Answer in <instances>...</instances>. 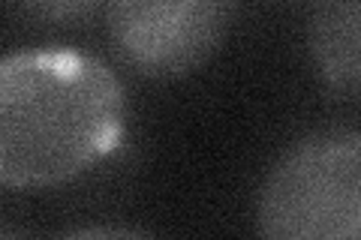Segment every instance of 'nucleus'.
<instances>
[{
    "instance_id": "obj_1",
    "label": "nucleus",
    "mask_w": 361,
    "mask_h": 240,
    "mask_svg": "<svg viewBox=\"0 0 361 240\" xmlns=\"http://www.w3.org/2000/svg\"><path fill=\"white\" fill-rule=\"evenodd\" d=\"M123 135V87L78 51H18L0 63V177L49 187L75 177Z\"/></svg>"
},
{
    "instance_id": "obj_2",
    "label": "nucleus",
    "mask_w": 361,
    "mask_h": 240,
    "mask_svg": "<svg viewBox=\"0 0 361 240\" xmlns=\"http://www.w3.org/2000/svg\"><path fill=\"white\" fill-rule=\"evenodd\" d=\"M265 240L361 237V130L304 135L271 165L259 192Z\"/></svg>"
},
{
    "instance_id": "obj_3",
    "label": "nucleus",
    "mask_w": 361,
    "mask_h": 240,
    "mask_svg": "<svg viewBox=\"0 0 361 240\" xmlns=\"http://www.w3.org/2000/svg\"><path fill=\"white\" fill-rule=\"evenodd\" d=\"M229 13L217 0H133L109 6V30L133 70L178 78L217 51Z\"/></svg>"
},
{
    "instance_id": "obj_4",
    "label": "nucleus",
    "mask_w": 361,
    "mask_h": 240,
    "mask_svg": "<svg viewBox=\"0 0 361 240\" xmlns=\"http://www.w3.org/2000/svg\"><path fill=\"white\" fill-rule=\"evenodd\" d=\"M307 45L316 72L334 94H361V0H329L310 9Z\"/></svg>"
},
{
    "instance_id": "obj_5",
    "label": "nucleus",
    "mask_w": 361,
    "mask_h": 240,
    "mask_svg": "<svg viewBox=\"0 0 361 240\" xmlns=\"http://www.w3.org/2000/svg\"><path fill=\"white\" fill-rule=\"evenodd\" d=\"M63 240H154L148 232L139 228H123V225H97V228H82Z\"/></svg>"
},
{
    "instance_id": "obj_6",
    "label": "nucleus",
    "mask_w": 361,
    "mask_h": 240,
    "mask_svg": "<svg viewBox=\"0 0 361 240\" xmlns=\"http://www.w3.org/2000/svg\"><path fill=\"white\" fill-rule=\"evenodd\" d=\"M0 240H25L21 234H16L13 228H4V234H0Z\"/></svg>"
}]
</instances>
